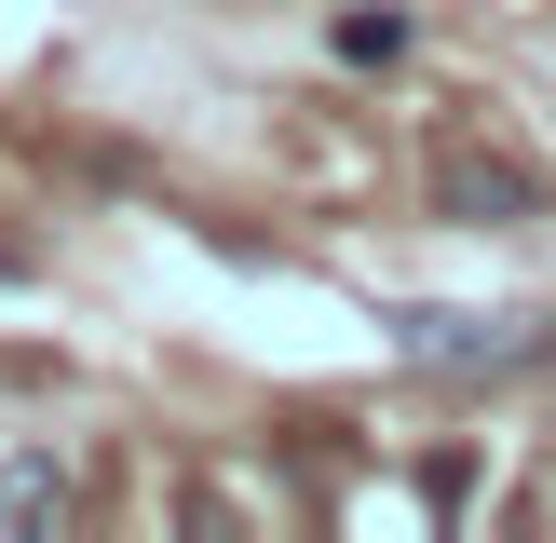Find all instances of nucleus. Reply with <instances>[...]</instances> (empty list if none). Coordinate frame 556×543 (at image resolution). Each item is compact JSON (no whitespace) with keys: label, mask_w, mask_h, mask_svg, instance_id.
Returning <instances> with one entry per match:
<instances>
[{"label":"nucleus","mask_w":556,"mask_h":543,"mask_svg":"<svg viewBox=\"0 0 556 543\" xmlns=\"http://www.w3.org/2000/svg\"><path fill=\"white\" fill-rule=\"evenodd\" d=\"M394 353L407 367H462V380H503V367H543V326L530 313H394Z\"/></svg>","instance_id":"obj_1"},{"label":"nucleus","mask_w":556,"mask_h":543,"mask_svg":"<svg viewBox=\"0 0 556 543\" xmlns=\"http://www.w3.org/2000/svg\"><path fill=\"white\" fill-rule=\"evenodd\" d=\"M340 54H353V68H394V54H407V14H340Z\"/></svg>","instance_id":"obj_3"},{"label":"nucleus","mask_w":556,"mask_h":543,"mask_svg":"<svg viewBox=\"0 0 556 543\" xmlns=\"http://www.w3.org/2000/svg\"><path fill=\"white\" fill-rule=\"evenodd\" d=\"M448 204H462V217H516L530 177H503V163H448Z\"/></svg>","instance_id":"obj_2"}]
</instances>
